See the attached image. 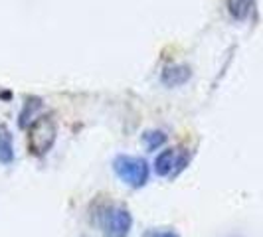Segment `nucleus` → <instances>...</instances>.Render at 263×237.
I'll return each mask as SVG.
<instances>
[{
  "label": "nucleus",
  "instance_id": "1a4fd4ad",
  "mask_svg": "<svg viewBox=\"0 0 263 237\" xmlns=\"http://www.w3.org/2000/svg\"><path fill=\"white\" fill-rule=\"evenodd\" d=\"M143 237H180V235L171 231V229H148V231H145Z\"/></svg>",
  "mask_w": 263,
  "mask_h": 237
},
{
  "label": "nucleus",
  "instance_id": "6e6552de",
  "mask_svg": "<svg viewBox=\"0 0 263 237\" xmlns=\"http://www.w3.org/2000/svg\"><path fill=\"white\" fill-rule=\"evenodd\" d=\"M166 143V134L162 131H146L143 134V145L146 146V150H157Z\"/></svg>",
  "mask_w": 263,
  "mask_h": 237
},
{
  "label": "nucleus",
  "instance_id": "423d86ee",
  "mask_svg": "<svg viewBox=\"0 0 263 237\" xmlns=\"http://www.w3.org/2000/svg\"><path fill=\"white\" fill-rule=\"evenodd\" d=\"M14 162V141L12 132L6 125H0V164L8 166Z\"/></svg>",
  "mask_w": 263,
  "mask_h": 237
},
{
  "label": "nucleus",
  "instance_id": "f257e3e1",
  "mask_svg": "<svg viewBox=\"0 0 263 237\" xmlns=\"http://www.w3.org/2000/svg\"><path fill=\"white\" fill-rule=\"evenodd\" d=\"M58 139V123L52 113L40 115L28 129V148L34 156H46L55 145Z\"/></svg>",
  "mask_w": 263,
  "mask_h": 237
},
{
  "label": "nucleus",
  "instance_id": "7ed1b4c3",
  "mask_svg": "<svg viewBox=\"0 0 263 237\" xmlns=\"http://www.w3.org/2000/svg\"><path fill=\"white\" fill-rule=\"evenodd\" d=\"M97 224L105 237H127L131 231V211L121 206H103L97 211Z\"/></svg>",
  "mask_w": 263,
  "mask_h": 237
},
{
  "label": "nucleus",
  "instance_id": "f03ea898",
  "mask_svg": "<svg viewBox=\"0 0 263 237\" xmlns=\"http://www.w3.org/2000/svg\"><path fill=\"white\" fill-rule=\"evenodd\" d=\"M113 170L119 178L131 188H143L151 178V166L148 162L139 156L121 154L113 162Z\"/></svg>",
  "mask_w": 263,
  "mask_h": 237
},
{
  "label": "nucleus",
  "instance_id": "0eeeda50",
  "mask_svg": "<svg viewBox=\"0 0 263 237\" xmlns=\"http://www.w3.org/2000/svg\"><path fill=\"white\" fill-rule=\"evenodd\" d=\"M226 4H228L230 16L237 22L248 20L255 8V0H226Z\"/></svg>",
  "mask_w": 263,
  "mask_h": 237
},
{
  "label": "nucleus",
  "instance_id": "39448f33",
  "mask_svg": "<svg viewBox=\"0 0 263 237\" xmlns=\"http://www.w3.org/2000/svg\"><path fill=\"white\" fill-rule=\"evenodd\" d=\"M192 77V69L184 64H172V66H166L160 73V83L168 89H174V87H180L188 83Z\"/></svg>",
  "mask_w": 263,
  "mask_h": 237
},
{
  "label": "nucleus",
  "instance_id": "20e7f679",
  "mask_svg": "<svg viewBox=\"0 0 263 237\" xmlns=\"http://www.w3.org/2000/svg\"><path fill=\"white\" fill-rule=\"evenodd\" d=\"M184 164V154H180L176 148H166L155 160V172L158 176H171V174L180 170Z\"/></svg>",
  "mask_w": 263,
  "mask_h": 237
}]
</instances>
